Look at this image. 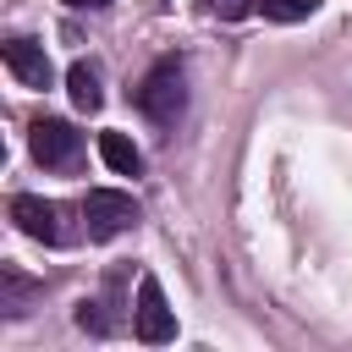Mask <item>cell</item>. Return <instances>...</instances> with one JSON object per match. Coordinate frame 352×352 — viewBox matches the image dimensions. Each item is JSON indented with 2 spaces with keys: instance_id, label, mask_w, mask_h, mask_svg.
Wrapping results in <instances>:
<instances>
[{
  "instance_id": "6da1fadb",
  "label": "cell",
  "mask_w": 352,
  "mask_h": 352,
  "mask_svg": "<svg viewBox=\"0 0 352 352\" xmlns=\"http://www.w3.org/2000/svg\"><path fill=\"white\" fill-rule=\"evenodd\" d=\"M138 110L154 121V126H176L182 110H187V72L182 60H154L148 77L138 82Z\"/></svg>"
},
{
  "instance_id": "7a4b0ae2",
  "label": "cell",
  "mask_w": 352,
  "mask_h": 352,
  "mask_svg": "<svg viewBox=\"0 0 352 352\" xmlns=\"http://www.w3.org/2000/svg\"><path fill=\"white\" fill-rule=\"evenodd\" d=\"M11 220L33 236V242H50V248H66L77 231L66 226V209L55 198H38V192H16L11 198Z\"/></svg>"
},
{
  "instance_id": "3957f363",
  "label": "cell",
  "mask_w": 352,
  "mask_h": 352,
  "mask_svg": "<svg viewBox=\"0 0 352 352\" xmlns=\"http://www.w3.org/2000/svg\"><path fill=\"white\" fill-rule=\"evenodd\" d=\"M138 198L132 192H116V187H94L88 198H82V226H88V236H121V231H132L138 226Z\"/></svg>"
},
{
  "instance_id": "277c9868",
  "label": "cell",
  "mask_w": 352,
  "mask_h": 352,
  "mask_svg": "<svg viewBox=\"0 0 352 352\" xmlns=\"http://www.w3.org/2000/svg\"><path fill=\"white\" fill-rule=\"evenodd\" d=\"M28 143H33V160L50 165V170H72L82 160V132L72 121H55V116H38Z\"/></svg>"
},
{
  "instance_id": "5b68a950",
  "label": "cell",
  "mask_w": 352,
  "mask_h": 352,
  "mask_svg": "<svg viewBox=\"0 0 352 352\" xmlns=\"http://www.w3.org/2000/svg\"><path fill=\"white\" fill-rule=\"evenodd\" d=\"M132 330H138V341H148V346L176 341V314H170V302H165V292H160V280H154V275H143V280H138Z\"/></svg>"
},
{
  "instance_id": "8992f818",
  "label": "cell",
  "mask_w": 352,
  "mask_h": 352,
  "mask_svg": "<svg viewBox=\"0 0 352 352\" xmlns=\"http://www.w3.org/2000/svg\"><path fill=\"white\" fill-rule=\"evenodd\" d=\"M6 66H11L16 82L50 88V55H44V44H33V38H6Z\"/></svg>"
},
{
  "instance_id": "52a82bcc",
  "label": "cell",
  "mask_w": 352,
  "mask_h": 352,
  "mask_svg": "<svg viewBox=\"0 0 352 352\" xmlns=\"http://www.w3.org/2000/svg\"><path fill=\"white\" fill-rule=\"evenodd\" d=\"M38 292H44V286H38V280H28L16 264H6V270H0V314H6V319H22V314L38 302Z\"/></svg>"
},
{
  "instance_id": "ba28073f",
  "label": "cell",
  "mask_w": 352,
  "mask_h": 352,
  "mask_svg": "<svg viewBox=\"0 0 352 352\" xmlns=\"http://www.w3.org/2000/svg\"><path fill=\"white\" fill-rule=\"evenodd\" d=\"M116 275H110V286H104V297H82L77 302V324L88 330V336H110V330H121V314H116Z\"/></svg>"
},
{
  "instance_id": "9c48e42d",
  "label": "cell",
  "mask_w": 352,
  "mask_h": 352,
  "mask_svg": "<svg viewBox=\"0 0 352 352\" xmlns=\"http://www.w3.org/2000/svg\"><path fill=\"white\" fill-rule=\"evenodd\" d=\"M66 94H72V104L77 110H99L104 104V88H99V72L88 66V60H72V72H66Z\"/></svg>"
},
{
  "instance_id": "30bf717a",
  "label": "cell",
  "mask_w": 352,
  "mask_h": 352,
  "mask_svg": "<svg viewBox=\"0 0 352 352\" xmlns=\"http://www.w3.org/2000/svg\"><path fill=\"white\" fill-rule=\"evenodd\" d=\"M99 154H104V165L116 176H138L143 170V154H138V143L126 132H99Z\"/></svg>"
},
{
  "instance_id": "8fae6325",
  "label": "cell",
  "mask_w": 352,
  "mask_h": 352,
  "mask_svg": "<svg viewBox=\"0 0 352 352\" xmlns=\"http://www.w3.org/2000/svg\"><path fill=\"white\" fill-rule=\"evenodd\" d=\"M258 11L270 22H308L319 11V0H258Z\"/></svg>"
},
{
  "instance_id": "7c38bea8",
  "label": "cell",
  "mask_w": 352,
  "mask_h": 352,
  "mask_svg": "<svg viewBox=\"0 0 352 352\" xmlns=\"http://www.w3.org/2000/svg\"><path fill=\"white\" fill-rule=\"evenodd\" d=\"M204 6H209L214 16H226V22H236V16H242V11L253 6V0H204Z\"/></svg>"
},
{
  "instance_id": "4fadbf2b",
  "label": "cell",
  "mask_w": 352,
  "mask_h": 352,
  "mask_svg": "<svg viewBox=\"0 0 352 352\" xmlns=\"http://www.w3.org/2000/svg\"><path fill=\"white\" fill-rule=\"evenodd\" d=\"M66 6H72V11H104L110 0H66Z\"/></svg>"
}]
</instances>
